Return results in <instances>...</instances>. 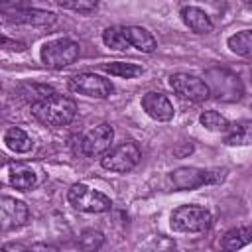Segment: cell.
<instances>
[{
  "mask_svg": "<svg viewBox=\"0 0 252 252\" xmlns=\"http://www.w3.org/2000/svg\"><path fill=\"white\" fill-rule=\"evenodd\" d=\"M75 112H77L75 100L69 96H63V94H57V93H53L51 96H47L43 100L32 102V114L41 124L53 126V128L67 126L75 118Z\"/></svg>",
  "mask_w": 252,
  "mask_h": 252,
  "instance_id": "obj_1",
  "label": "cell"
},
{
  "mask_svg": "<svg viewBox=\"0 0 252 252\" xmlns=\"http://www.w3.org/2000/svg\"><path fill=\"white\" fill-rule=\"evenodd\" d=\"M205 83L213 98L220 102H236L244 94V85L240 77L224 67H211L205 71Z\"/></svg>",
  "mask_w": 252,
  "mask_h": 252,
  "instance_id": "obj_2",
  "label": "cell"
},
{
  "mask_svg": "<svg viewBox=\"0 0 252 252\" xmlns=\"http://www.w3.org/2000/svg\"><path fill=\"white\" fill-rule=\"evenodd\" d=\"M211 222V213L199 205H181L171 213V228L177 232H205Z\"/></svg>",
  "mask_w": 252,
  "mask_h": 252,
  "instance_id": "obj_3",
  "label": "cell"
},
{
  "mask_svg": "<svg viewBox=\"0 0 252 252\" xmlns=\"http://www.w3.org/2000/svg\"><path fill=\"white\" fill-rule=\"evenodd\" d=\"M39 57L43 61L45 67L49 69H63L71 63L77 61L79 57V43L69 39V37H61V39H53L43 43Z\"/></svg>",
  "mask_w": 252,
  "mask_h": 252,
  "instance_id": "obj_4",
  "label": "cell"
},
{
  "mask_svg": "<svg viewBox=\"0 0 252 252\" xmlns=\"http://www.w3.org/2000/svg\"><path fill=\"white\" fill-rule=\"evenodd\" d=\"M140 158H142V154H140L138 144L132 140H126V142L118 144L116 148L108 150L100 158V165L114 173H128L138 165Z\"/></svg>",
  "mask_w": 252,
  "mask_h": 252,
  "instance_id": "obj_5",
  "label": "cell"
},
{
  "mask_svg": "<svg viewBox=\"0 0 252 252\" xmlns=\"http://www.w3.org/2000/svg\"><path fill=\"white\" fill-rule=\"evenodd\" d=\"M67 199L73 209L83 211V213H104V211H110V207H112L110 197H106L100 191L91 189L85 183H75L69 189Z\"/></svg>",
  "mask_w": 252,
  "mask_h": 252,
  "instance_id": "obj_6",
  "label": "cell"
},
{
  "mask_svg": "<svg viewBox=\"0 0 252 252\" xmlns=\"http://www.w3.org/2000/svg\"><path fill=\"white\" fill-rule=\"evenodd\" d=\"M224 179V169L220 171H207V169H199V167H177L169 173V181L175 189H197L201 185L207 183H217Z\"/></svg>",
  "mask_w": 252,
  "mask_h": 252,
  "instance_id": "obj_7",
  "label": "cell"
},
{
  "mask_svg": "<svg viewBox=\"0 0 252 252\" xmlns=\"http://www.w3.org/2000/svg\"><path fill=\"white\" fill-rule=\"evenodd\" d=\"M69 89L77 94H85L91 98H106L112 94L114 85L110 79H104L96 73H79L69 79Z\"/></svg>",
  "mask_w": 252,
  "mask_h": 252,
  "instance_id": "obj_8",
  "label": "cell"
},
{
  "mask_svg": "<svg viewBox=\"0 0 252 252\" xmlns=\"http://www.w3.org/2000/svg\"><path fill=\"white\" fill-rule=\"evenodd\" d=\"M169 87L181 98L191 100V102H201V100H207L211 96L205 79H201L197 75H191V73H173V75H169Z\"/></svg>",
  "mask_w": 252,
  "mask_h": 252,
  "instance_id": "obj_9",
  "label": "cell"
},
{
  "mask_svg": "<svg viewBox=\"0 0 252 252\" xmlns=\"http://www.w3.org/2000/svg\"><path fill=\"white\" fill-rule=\"evenodd\" d=\"M114 140V130L110 124H98L94 128H91L83 140H81V150L85 156L89 158H96V156H104L110 150V144Z\"/></svg>",
  "mask_w": 252,
  "mask_h": 252,
  "instance_id": "obj_10",
  "label": "cell"
},
{
  "mask_svg": "<svg viewBox=\"0 0 252 252\" xmlns=\"http://www.w3.org/2000/svg\"><path fill=\"white\" fill-rule=\"evenodd\" d=\"M28 219H30V209L24 201H18L8 195H4L0 199V220H2L4 232L24 226L28 222Z\"/></svg>",
  "mask_w": 252,
  "mask_h": 252,
  "instance_id": "obj_11",
  "label": "cell"
},
{
  "mask_svg": "<svg viewBox=\"0 0 252 252\" xmlns=\"http://www.w3.org/2000/svg\"><path fill=\"white\" fill-rule=\"evenodd\" d=\"M4 20L6 22H16V24H28V26H37V28H47V26H53L57 16L49 10H39V8H30V6H24V8H18L14 12H8L4 14Z\"/></svg>",
  "mask_w": 252,
  "mask_h": 252,
  "instance_id": "obj_12",
  "label": "cell"
},
{
  "mask_svg": "<svg viewBox=\"0 0 252 252\" xmlns=\"http://www.w3.org/2000/svg\"><path fill=\"white\" fill-rule=\"evenodd\" d=\"M142 108L150 118L158 122H167L173 118V104L161 93H146L142 96Z\"/></svg>",
  "mask_w": 252,
  "mask_h": 252,
  "instance_id": "obj_13",
  "label": "cell"
},
{
  "mask_svg": "<svg viewBox=\"0 0 252 252\" xmlns=\"http://www.w3.org/2000/svg\"><path fill=\"white\" fill-rule=\"evenodd\" d=\"M181 20L195 33H209V32H213V20L209 18V14L205 10H201L197 6L181 8Z\"/></svg>",
  "mask_w": 252,
  "mask_h": 252,
  "instance_id": "obj_14",
  "label": "cell"
},
{
  "mask_svg": "<svg viewBox=\"0 0 252 252\" xmlns=\"http://www.w3.org/2000/svg\"><path fill=\"white\" fill-rule=\"evenodd\" d=\"M226 146H252V120H238L228 124L224 132Z\"/></svg>",
  "mask_w": 252,
  "mask_h": 252,
  "instance_id": "obj_15",
  "label": "cell"
},
{
  "mask_svg": "<svg viewBox=\"0 0 252 252\" xmlns=\"http://www.w3.org/2000/svg\"><path fill=\"white\" fill-rule=\"evenodd\" d=\"M126 35H128L130 45L136 47V49L142 51V53H152V51H156V47H158L156 37H154L146 28L128 26V28H126Z\"/></svg>",
  "mask_w": 252,
  "mask_h": 252,
  "instance_id": "obj_16",
  "label": "cell"
},
{
  "mask_svg": "<svg viewBox=\"0 0 252 252\" xmlns=\"http://www.w3.org/2000/svg\"><path fill=\"white\" fill-rule=\"evenodd\" d=\"M4 146L14 154H28L33 148V142L22 128L12 126L4 132Z\"/></svg>",
  "mask_w": 252,
  "mask_h": 252,
  "instance_id": "obj_17",
  "label": "cell"
},
{
  "mask_svg": "<svg viewBox=\"0 0 252 252\" xmlns=\"http://www.w3.org/2000/svg\"><path fill=\"white\" fill-rule=\"evenodd\" d=\"M250 242H252V226H238V228L228 230L222 236L220 246L224 250H238V248H242Z\"/></svg>",
  "mask_w": 252,
  "mask_h": 252,
  "instance_id": "obj_18",
  "label": "cell"
},
{
  "mask_svg": "<svg viewBox=\"0 0 252 252\" xmlns=\"http://www.w3.org/2000/svg\"><path fill=\"white\" fill-rule=\"evenodd\" d=\"M102 43L114 51H126L130 47V41H128V35H126V28L122 26H112V28H106L102 32Z\"/></svg>",
  "mask_w": 252,
  "mask_h": 252,
  "instance_id": "obj_19",
  "label": "cell"
},
{
  "mask_svg": "<svg viewBox=\"0 0 252 252\" xmlns=\"http://www.w3.org/2000/svg\"><path fill=\"white\" fill-rule=\"evenodd\" d=\"M226 43L232 53L252 59V30H242V32L232 33Z\"/></svg>",
  "mask_w": 252,
  "mask_h": 252,
  "instance_id": "obj_20",
  "label": "cell"
},
{
  "mask_svg": "<svg viewBox=\"0 0 252 252\" xmlns=\"http://www.w3.org/2000/svg\"><path fill=\"white\" fill-rule=\"evenodd\" d=\"M8 181L12 187H16L18 191H30L35 187L37 183V177L32 169L28 167H12L10 169V175H8Z\"/></svg>",
  "mask_w": 252,
  "mask_h": 252,
  "instance_id": "obj_21",
  "label": "cell"
},
{
  "mask_svg": "<svg viewBox=\"0 0 252 252\" xmlns=\"http://www.w3.org/2000/svg\"><path fill=\"white\" fill-rule=\"evenodd\" d=\"M102 69L110 75H116V77H122V79H134L138 75L144 73V69L136 63H124V61H112V63H104Z\"/></svg>",
  "mask_w": 252,
  "mask_h": 252,
  "instance_id": "obj_22",
  "label": "cell"
},
{
  "mask_svg": "<svg viewBox=\"0 0 252 252\" xmlns=\"http://www.w3.org/2000/svg\"><path fill=\"white\" fill-rule=\"evenodd\" d=\"M199 122L211 132H226V128H228V120L217 110H205L199 116Z\"/></svg>",
  "mask_w": 252,
  "mask_h": 252,
  "instance_id": "obj_23",
  "label": "cell"
},
{
  "mask_svg": "<svg viewBox=\"0 0 252 252\" xmlns=\"http://www.w3.org/2000/svg\"><path fill=\"white\" fill-rule=\"evenodd\" d=\"M102 242H104V234L96 228H87L79 236V246L83 250H98L102 246Z\"/></svg>",
  "mask_w": 252,
  "mask_h": 252,
  "instance_id": "obj_24",
  "label": "cell"
},
{
  "mask_svg": "<svg viewBox=\"0 0 252 252\" xmlns=\"http://www.w3.org/2000/svg\"><path fill=\"white\" fill-rule=\"evenodd\" d=\"M53 93H55V91H53L51 87H45V85H35V83H32V85H24V87H22V96H24V98H30L32 102L43 100V98L51 96Z\"/></svg>",
  "mask_w": 252,
  "mask_h": 252,
  "instance_id": "obj_25",
  "label": "cell"
},
{
  "mask_svg": "<svg viewBox=\"0 0 252 252\" xmlns=\"http://www.w3.org/2000/svg\"><path fill=\"white\" fill-rule=\"evenodd\" d=\"M55 2L65 10L83 12V14H89V12L96 10V6H98V0H55Z\"/></svg>",
  "mask_w": 252,
  "mask_h": 252,
  "instance_id": "obj_26",
  "label": "cell"
},
{
  "mask_svg": "<svg viewBox=\"0 0 252 252\" xmlns=\"http://www.w3.org/2000/svg\"><path fill=\"white\" fill-rule=\"evenodd\" d=\"M2 45H4L6 49H14V51H24V49H26L24 43H20V41H10L8 37L2 39Z\"/></svg>",
  "mask_w": 252,
  "mask_h": 252,
  "instance_id": "obj_27",
  "label": "cell"
}]
</instances>
